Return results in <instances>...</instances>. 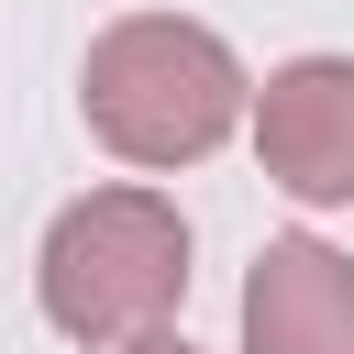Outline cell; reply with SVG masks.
<instances>
[{
	"label": "cell",
	"instance_id": "277c9868",
	"mask_svg": "<svg viewBox=\"0 0 354 354\" xmlns=\"http://www.w3.org/2000/svg\"><path fill=\"white\" fill-rule=\"evenodd\" d=\"M243 354H354V266L310 232H277L243 277Z\"/></svg>",
	"mask_w": 354,
	"mask_h": 354
},
{
	"label": "cell",
	"instance_id": "7a4b0ae2",
	"mask_svg": "<svg viewBox=\"0 0 354 354\" xmlns=\"http://www.w3.org/2000/svg\"><path fill=\"white\" fill-rule=\"evenodd\" d=\"M44 321L88 354H122L144 332H166V310L188 299V221L155 188H88L77 210H55L44 232Z\"/></svg>",
	"mask_w": 354,
	"mask_h": 354
},
{
	"label": "cell",
	"instance_id": "6da1fadb",
	"mask_svg": "<svg viewBox=\"0 0 354 354\" xmlns=\"http://www.w3.org/2000/svg\"><path fill=\"white\" fill-rule=\"evenodd\" d=\"M77 111L111 155L133 166H199L232 122H243V66L210 22H177V11H133L88 44V77H77Z\"/></svg>",
	"mask_w": 354,
	"mask_h": 354
},
{
	"label": "cell",
	"instance_id": "3957f363",
	"mask_svg": "<svg viewBox=\"0 0 354 354\" xmlns=\"http://www.w3.org/2000/svg\"><path fill=\"white\" fill-rule=\"evenodd\" d=\"M254 144H266V177L299 188V199H354V55H299L266 77L254 100Z\"/></svg>",
	"mask_w": 354,
	"mask_h": 354
},
{
	"label": "cell",
	"instance_id": "5b68a950",
	"mask_svg": "<svg viewBox=\"0 0 354 354\" xmlns=\"http://www.w3.org/2000/svg\"><path fill=\"white\" fill-rule=\"evenodd\" d=\"M122 354H188V343H177V332H144V343H122Z\"/></svg>",
	"mask_w": 354,
	"mask_h": 354
}]
</instances>
